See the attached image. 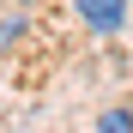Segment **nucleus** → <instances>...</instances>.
<instances>
[{
    "label": "nucleus",
    "mask_w": 133,
    "mask_h": 133,
    "mask_svg": "<svg viewBox=\"0 0 133 133\" xmlns=\"http://www.w3.org/2000/svg\"><path fill=\"white\" fill-rule=\"evenodd\" d=\"M79 18H85V30L115 36V30L127 24V0H79Z\"/></svg>",
    "instance_id": "1"
},
{
    "label": "nucleus",
    "mask_w": 133,
    "mask_h": 133,
    "mask_svg": "<svg viewBox=\"0 0 133 133\" xmlns=\"http://www.w3.org/2000/svg\"><path fill=\"white\" fill-rule=\"evenodd\" d=\"M97 127H103V133H133V109H127V103H121V109H103Z\"/></svg>",
    "instance_id": "2"
},
{
    "label": "nucleus",
    "mask_w": 133,
    "mask_h": 133,
    "mask_svg": "<svg viewBox=\"0 0 133 133\" xmlns=\"http://www.w3.org/2000/svg\"><path fill=\"white\" fill-rule=\"evenodd\" d=\"M24 30H30V18L18 12V18H0V55L12 49V42H24Z\"/></svg>",
    "instance_id": "3"
}]
</instances>
